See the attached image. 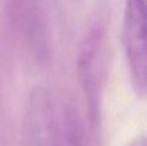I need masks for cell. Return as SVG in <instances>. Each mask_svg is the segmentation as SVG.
Returning <instances> with one entry per match:
<instances>
[{"label": "cell", "instance_id": "cell-1", "mask_svg": "<svg viewBox=\"0 0 147 146\" xmlns=\"http://www.w3.org/2000/svg\"><path fill=\"white\" fill-rule=\"evenodd\" d=\"M121 39L133 92L147 98V0H125Z\"/></svg>", "mask_w": 147, "mask_h": 146}, {"label": "cell", "instance_id": "cell-2", "mask_svg": "<svg viewBox=\"0 0 147 146\" xmlns=\"http://www.w3.org/2000/svg\"><path fill=\"white\" fill-rule=\"evenodd\" d=\"M105 31L103 26L96 25L85 36L79 53V76L88 101L90 116L98 119L101 107L102 87L105 79Z\"/></svg>", "mask_w": 147, "mask_h": 146}, {"label": "cell", "instance_id": "cell-3", "mask_svg": "<svg viewBox=\"0 0 147 146\" xmlns=\"http://www.w3.org/2000/svg\"><path fill=\"white\" fill-rule=\"evenodd\" d=\"M128 146H147V137H138L133 140Z\"/></svg>", "mask_w": 147, "mask_h": 146}]
</instances>
